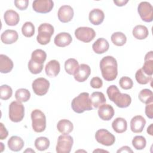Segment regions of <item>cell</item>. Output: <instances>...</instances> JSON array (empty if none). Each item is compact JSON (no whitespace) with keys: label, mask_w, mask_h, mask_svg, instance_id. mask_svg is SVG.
Masks as SVG:
<instances>
[{"label":"cell","mask_w":153,"mask_h":153,"mask_svg":"<svg viewBox=\"0 0 153 153\" xmlns=\"http://www.w3.org/2000/svg\"><path fill=\"white\" fill-rule=\"evenodd\" d=\"M100 69L104 79L107 81H114L118 75V64L117 60L112 56L103 57L100 62Z\"/></svg>","instance_id":"cell-1"},{"label":"cell","mask_w":153,"mask_h":153,"mask_svg":"<svg viewBox=\"0 0 153 153\" xmlns=\"http://www.w3.org/2000/svg\"><path fill=\"white\" fill-rule=\"evenodd\" d=\"M107 95L112 102L120 108H126L130 106L131 98L126 93H121L118 88L115 85H111L106 90Z\"/></svg>","instance_id":"cell-2"},{"label":"cell","mask_w":153,"mask_h":153,"mask_svg":"<svg viewBox=\"0 0 153 153\" xmlns=\"http://www.w3.org/2000/svg\"><path fill=\"white\" fill-rule=\"evenodd\" d=\"M72 110L78 114H81L85 111L93 109V106L88 93L82 92L75 97L71 102Z\"/></svg>","instance_id":"cell-3"},{"label":"cell","mask_w":153,"mask_h":153,"mask_svg":"<svg viewBox=\"0 0 153 153\" xmlns=\"http://www.w3.org/2000/svg\"><path fill=\"white\" fill-rule=\"evenodd\" d=\"M36 36L37 42L41 45H47L51 40V37L54 32V27L50 23H42L38 29Z\"/></svg>","instance_id":"cell-4"},{"label":"cell","mask_w":153,"mask_h":153,"mask_svg":"<svg viewBox=\"0 0 153 153\" xmlns=\"http://www.w3.org/2000/svg\"><path fill=\"white\" fill-rule=\"evenodd\" d=\"M32 127L36 133L44 131L46 128V117L39 109H34L31 112Z\"/></svg>","instance_id":"cell-5"},{"label":"cell","mask_w":153,"mask_h":153,"mask_svg":"<svg viewBox=\"0 0 153 153\" xmlns=\"http://www.w3.org/2000/svg\"><path fill=\"white\" fill-rule=\"evenodd\" d=\"M9 118L14 123L22 121L25 116V107L22 102L19 101L12 102L9 106Z\"/></svg>","instance_id":"cell-6"},{"label":"cell","mask_w":153,"mask_h":153,"mask_svg":"<svg viewBox=\"0 0 153 153\" xmlns=\"http://www.w3.org/2000/svg\"><path fill=\"white\" fill-rule=\"evenodd\" d=\"M73 143V138L70 135H60L57 139L56 151L57 153H69L71 151Z\"/></svg>","instance_id":"cell-7"},{"label":"cell","mask_w":153,"mask_h":153,"mask_svg":"<svg viewBox=\"0 0 153 153\" xmlns=\"http://www.w3.org/2000/svg\"><path fill=\"white\" fill-rule=\"evenodd\" d=\"M75 36L77 39L88 43L94 38L96 32L93 28L90 27H79L75 30Z\"/></svg>","instance_id":"cell-8"},{"label":"cell","mask_w":153,"mask_h":153,"mask_svg":"<svg viewBox=\"0 0 153 153\" xmlns=\"http://www.w3.org/2000/svg\"><path fill=\"white\" fill-rule=\"evenodd\" d=\"M95 139L98 143L107 146L112 145L115 142L114 135L104 128L99 129L96 132Z\"/></svg>","instance_id":"cell-9"},{"label":"cell","mask_w":153,"mask_h":153,"mask_svg":"<svg viewBox=\"0 0 153 153\" xmlns=\"http://www.w3.org/2000/svg\"><path fill=\"white\" fill-rule=\"evenodd\" d=\"M137 12L141 19L145 22H151L153 20V7L146 1L141 2L137 7Z\"/></svg>","instance_id":"cell-10"},{"label":"cell","mask_w":153,"mask_h":153,"mask_svg":"<svg viewBox=\"0 0 153 153\" xmlns=\"http://www.w3.org/2000/svg\"><path fill=\"white\" fill-rule=\"evenodd\" d=\"M32 87L33 92L36 95L44 96L48 92L50 87V82L45 78H38L33 81Z\"/></svg>","instance_id":"cell-11"},{"label":"cell","mask_w":153,"mask_h":153,"mask_svg":"<svg viewBox=\"0 0 153 153\" xmlns=\"http://www.w3.org/2000/svg\"><path fill=\"white\" fill-rule=\"evenodd\" d=\"M54 7V2L51 0H35L32 3V8L38 13H48Z\"/></svg>","instance_id":"cell-12"},{"label":"cell","mask_w":153,"mask_h":153,"mask_svg":"<svg viewBox=\"0 0 153 153\" xmlns=\"http://www.w3.org/2000/svg\"><path fill=\"white\" fill-rule=\"evenodd\" d=\"M74 10L68 5L61 6L57 13L59 20L62 23H68L72 20L74 17Z\"/></svg>","instance_id":"cell-13"},{"label":"cell","mask_w":153,"mask_h":153,"mask_svg":"<svg viewBox=\"0 0 153 153\" xmlns=\"http://www.w3.org/2000/svg\"><path fill=\"white\" fill-rule=\"evenodd\" d=\"M90 74V67L87 64H81L74 75V79L79 82H82L88 79Z\"/></svg>","instance_id":"cell-14"},{"label":"cell","mask_w":153,"mask_h":153,"mask_svg":"<svg viewBox=\"0 0 153 153\" xmlns=\"http://www.w3.org/2000/svg\"><path fill=\"white\" fill-rule=\"evenodd\" d=\"M146 124L145 119L141 115L133 117L130 121V129L135 133H141Z\"/></svg>","instance_id":"cell-15"},{"label":"cell","mask_w":153,"mask_h":153,"mask_svg":"<svg viewBox=\"0 0 153 153\" xmlns=\"http://www.w3.org/2000/svg\"><path fill=\"white\" fill-rule=\"evenodd\" d=\"M114 112L113 107L109 104L104 103L99 107L98 115L103 121L111 120L114 115Z\"/></svg>","instance_id":"cell-16"},{"label":"cell","mask_w":153,"mask_h":153,"mask_svg":"<svg viewBox=\"0 0 153 153\" xmlns=\"http://www.w3.org/2000/svg\"><path fill=\"white\" fill-rule=\"evenodd\" d=\"M72 41L71 35L68 32H60L54 38V42L59 47H65L69 45Z\"/></svg>","instance_id":"cell-17"},{"label":"cell","mask_w":153,"mask_h":153,"mask_svg":"<svg viewBox=\"0 0 153 153\" xmlns=\"http://www.w3.org/2000/svg\"><path fill=\"white\" fill-rule=\"evenodd\" d=\"M105 14L103 11L99 8H94L89 13L88 19L90 22L94 25H99L104 20Z\"/></svg>","instance_id":"cell-18"},{"label":"cell","mask_w":153,"mask_h":153,"mask_svg":"<svg viewBox=\"0 0 153 153\" xmlns=\"http://www.w3.org/2000/svg\"><path fill=\"white\" fill-rule=\"evenodd\" d=\"M60 71V65L56 60H51L48 62L45 67V71L47 76L53 78L57 76Z\"/></svg>","instance_id":"cell-19"},{"label":"cell","mask_w":153,"mask_h":153,"mask_svg":"<svg viewBox=\"0 0 153 153\" xmlns=\"http://www.w3.org/2000/svg\"><path fill=\"white\" fill-rule=\"evenodd\" d=\"M19 38L17 31L12 29H7L2 32L1 35V41L5 44H11L17 41Z\"/></svg>","instance_id":"cell-20"},{"label":"cell","mask_w":153,"mask_h":153,"mask_svg":"<svg viewBox=\"0 0 153 153\" xmlns=\"http://www.w3.org/2000/svg\"><path fill=\"white\" fill-rule=\"evenodd\" d=\"M4 19L7 25L14 26L19 23L20 21V16L16 11L13 10H8L4 14Z\"/></svg>","instance_id":"cell-21"},{"label":"cell","mask_w":153,"mask_h":153,"mask_svg":"<svg viewBox=\"0 0 153 153\" xmlns=\"http://www.w3.org/2000/svg\"><path fill=\"white\" fill-rule=\"evenodd\" d=\"M143 72L149 76L153 74V51L148 52L144 59V64L142 68Z\"/></svg>","instance_id":"cell-22"},{"label":"cell","mask_w":153,"mask_h":153,"mask_svg":"<svg viewBox=\"0 0 153 153\" xmlns=\"http://www.w3.org/2000/svg\"><path fill=\"white\" fill-rule=\"evenodd\" d=\"M109 47V42L103 38L97 39L92 45L93 50L96 54H103L105 53L108 50Z\"/></svg>","instance_id":"cell-23"},{"label":"cell","mask_w":153,"mask_h":153,"mask_svg":"<svg viewBox=\"0 0 153 153\" xmlns=\"http://www.w3.org/2000/svg\"><path fill=\"white\" fill-rule=\"evenodd\" d=\"M14 64L11 59L7 56L1 54L0 55V72L2 74H7L11 71Z\"/></svg>","instance_id":"cell-24"},{"label":"cell","mask_w":153,"mask_h":153,"mask_svg":"<svg viewBox=\"0 0 153 153\" xmlns=\"http://www.w3.org/2000/svg\"><path fill=\"white\" fill-rule=\"evenodd\" d=\"M7 144L10 150L14 152H18L22 149L25 143L20 137L13 136L8 139Z\"/></svg>","instance_id":"cell-25"},{"label":"cell","mask_w":153,"mask_h":153,"mask_svg":"<svg viewBox=\"0 0 153 153\" xmlns=\"http://www.w3.org/2000/svg\"><path fill=\"white\" fill-rule=\"evenodd\" d=\"M57 128L58 131L63 134H68L74 129L72 123L66 119L60 120L57 124Z\"/></svg>","instance_id":"cell-26"},{"label":"cell","mask_w":153,"mask_h":153,"mask_svg":"<svg viewBox=\"0 0 153 153\" xmlns=\"http://www.w3.org/2000/svg\"><path fill=\"white\" fill-rule=\"evenodd\" d=\"M112 127L117 133H124L127 128V121L124 118H116L112 123Z\"/></svg>","instance_id":"cell-27"},{"label":"cell","mask_w":153,"mask_h":153,"mask_svg":"<svg viewBox=\"0 0 153 153\" xmlns=\"http://www.w3.org/2000/svg\"><path fill=\"white\" fill-rule=\"evenodd\" d=\"M92 106L95 108H99L102 105L106 103V98L104 94L100 91L93 92L90 97Z\"/></svg>","instance_id":"cell-28"},{"label":"cell","mask_w":153,"mask_h":153,"mask_svg":"<svg viewBox=\"0 0 153 153\" xmlns=\"http://www.w3.org/2000/svg\"><path fill=\"white\" fill-rule=\"evenodd\" d=\"M132 33L136 39L142 40L147 38L149 35V31L145 26L139 25L133 29Z\"/></svg>","instance_id":"cell-29"},{"label":"cell","mask_w":153,"mask_h":153,"mask_svg":"<svg viewBox=\"0 0 153 153\" xmlns=\"http://www.w3.org/2000/svg\"><path fill=\"white\" fill-rule=\"evenodd\" d=\"M79 66L78 61L74 58L68 59L65 62V71L69 75H74Z\"/></svg>","instance_id":"cell-30"},{"label":"cell","mask_w":153,"mask_h":153,"mask_svg":"<svg viewBox=\"0 0 153 153\" xmlns=\"http://www.w3.org/2000/svg\"><path fill=\"white\" fill-rule=\"evenodd\" d=\"M112 43L117 46H123L127 41V38L124 33L121 32H116L112 33L111 36Z\"/></svg>","instance_id":"cell-31"},{"label":"cell","mask_w":153,"mask_h":153,"mask_svg":"<svg viewBox=\"0 0 153 153\" xmlns=\"http://www.w3.org/2000/svg\"><path fill=\"white\" fill-rule=\"evenodd\" d=\"M138 97L140 102L145 104H148L153 102L152 91L148 88L142 89L139 92Z\"/></svg>","instance_id":"cell-32"},{"label":"cell","mask_w":153,"mask_h":153,"mask_svg":"<svg viewBox=\"0 0 153 153\" xmlns=\"http://www.w3.org/2000/svg\"><path fill=\"white\" fill-rule=\"evenodd\" d=\"M50 140L46 137H37L34 142L35 148L40 151H44L47 149L50 146Z\"/></svg>","instance_id":"cell-33"},{"label":"cell","mask_w":153,"mask_h":153,"mask_svg":"<svg viewBox=\"0 0 153 153\" xmlns=\"http://www.w3.org/2000/svg\"><path fill=\"white\" fill-rule=\"evenodd\" d=\"M46 58V53L41 49H36L34 50L31 54V60L41 64H44V62L45 61Z\"/></svg>","instance_id":"cell-34"},{"label":"cell","mask_w":153,"mask_h":153,"mask_svg":"<svg viewBox=\"0 0 153 153\" xmlns=\"http://www.w3.org/2000/svg\"><path fill=\"white\" fill-rule=\"evenodd\" d=\"M16 100L20 102H26L30 97V91L26 88H19L15 93Z\"/></svg>","instance_id":"cell-35"},{"label":"cell","mask_w":153,"mask_h":153,"mask_svg":"<svg viewBox=\"0 0 153 153\" xmlns=\"http://www.w3.org/2000/svg\"><path fill=\"white\" fill-rule=\"evenodd\" d=\"M135 78L136 81L142 85H145L149 82L152 79V76L146 75L142 68L138 69L135 74Z\"/></svg>","instance_id":"cell-36"},{"label":"cell","mask_w":153,"mask_h":153,"mask_svg":"<svg viewBox=\"0 0 153 153\" xmlns=\"http://www.w3.org/2000/svg\"><path fill=\"white\" fill-rule=\"evenodd\" d=\"M132 145L137 150L143 149L146 145V140L142 136H136L132 140Z\"/></svg>","instance_id":"cell-37"},{"label":"cell","mask_w":153,"mask_h":153,"mask_svg":"<svg viewBox=\"0 0 153 153\" xmlns=\"http://www.w3.org/2000/svg\"><path fill=\"white\" fill-rule=\"evenodd\" d=\"M22 32L23 35L27 38L32 36L35 33V26L30 22H25L22 27Z\"/></svg>","instance_id":"cell-38"},{"label":"cell","mask_w":153,"mask_h":153,"mask_svg":"<svg viewBox=\"0 0 153 153\" xmlns=\"http://www.w3.org/2000/svg\"><path fill=\"white\" fill-rule=\"evenodd\" d=\"M13 94V90L11 87L8 85L4 84L0 87V97L2 100H7L9 99Z\"/></svg>","instance_id":"cell-39"},{"label":"cell","mask_w":153,"mask_h":153,"mask_svg":"<svg viewBox=\"0 0 153 153\" xmlns=\"http://www.w3.org/2000/svg\"><path fill=\"white\" fill-rule=\"evenodd\" d=\"M43 64L35 62L31 59L28 62V69L33 74H38L41 73L43 69Z\"/></svg>","instance_id":"cell-40"},{"label":"cell","mask_w":153,"mask_h":153,"mask_svg":"<svg viewBox=\"0 0 153 153\" xmlns=\"http://www.w3.org/2000/svg\"><path fill=\"white\" fill-rule=\"evenodd\" d=\"M119 84L123 89L129 90L133 87V82L130 77L123 76L119 81Z\"/></svg>","instance_id":"cell-41"},{"label":"cell","mask_w":153,"mask_h":153,"mask_svg":"<svg viewBox=\"0 0 153 153\" xmlns=\"http://www.w3.org/2000/svg\"><path fill=\"white\" fill-rule=\"evenodd\" d=\"M90 84V86L93 88H100L103 85V81L100 78L95 76L91 78Z\"/></svg>","instance_id":"cell-42"},{"label":"cell","mask_w":153,"mask_h":153,"mask_svg":"<svg viewBox=\"0 0 153 153\" xmlns=\"http://www.w3.org/2000/svg\"><path fill=\"white\" fill-rule=\"evenodd\" d=\"M15 6L20 10H26L29 4L28 0H16L14 1Z\"/></svg>","instance_id":"cell-43"},{"label":"cell","mask_w":153,"mask_h":153,"mask_svg":"<svg viewBox=\"0 0 153 153\" xmlns=\"http://www.w3.org/2000/svg\"><path fill=\"white\" fill-rule=\"evenodd\" d=\"M145 106V114L150 119L153 118V103L151 102L148 104H146Z\"/></svg>","instance_id":"cell-44"},{"label":"cell","mask_w":153,"mask_h":153,"mask_svg":"<svg viewBox=\"0 0 153 153\" xmlns=\"http://www.w3.org/2000/svg\"><path fill=\"white\" fill-rule=\"evenodd\" d=\"M1 125V129H0V139L1 140H4L5 138H7V137L8 135V132L7 131V130L6 129L5 127L4 126V124L1 123H0Z\"/></svg>","instance_id":"cell-45"},{"label":"cell","mask_w":153,"mask_h":153,"mask_svg":"<svg viewBox=\"0 0 153 153\" xmlns=\"http://www.w3.org/2000/svg\"><path fill=\"white\" fill-rule=\"evenodd\" d=\"M133 150L131 149V148L128 146H124L123 147H121L120 149H119L118 150H117V152L119 153V152H133Z\"/></svg>","instance_id":"cell-46"},{"label":"cell","mask_w":153,"mask_h":153,"mask_svg":"<svg viewBox=\"0 0 153 153\" xmlns=\"http://www.w3.org/2000/svg\"><path fill=\"white\" fill-rule=\"evenodd\" d=\"M128 2V0H117V1H114V3L118 7H122L125 5L127 2Z\"/></svg>","instance_id":"cell-47"},{"label":"cell","mask_w":153,"mask_h":153,"mask_svg":"<svg viewBox=\"0 0 153 153\" xmlns=\"http://www.w3.org/2000/svg\"><path fill=\"white\" fill-rule=\"evenodd\" d=\"M147 133L151 136L153 135V124H151L147 128Z\"/></svg>","instance_id":"cell-48"},{"label":"cell","mask_w":153,"mask_h":153,"mask_svg":"<svg viewBox=\"0 0 153 153\" xmlns=\"http://www.w3.org/2000/svg\"><path fill=\"white\" fill-rule=\"evenodd\" d=\"M98 151H103V152H108V151H105V150H102V149H95L94 151H93V152H98Z\"/></svg>","instance_id":"cell-49"},{"label":"cell","mask_w":153,"mask_h":153,"mask_svg":"<svg viewBox=\"0 0 153 153\" xmlns=\"http://www.w3.org/2000/svg\"><path fill=\"white\" fill-rule=\"evenodd\" d=\"M27 151H29V152H30V151H32V152H35V151H33V150L31 149L30 148H29V149H26V151H25V152H27Z\"/></svg>","instance_id":"cell-50"},{"label":"cell","mask_w":153,"mask_h":153,"mask_svg":"<svg viewBox=\"0 0 153 153\" xmlns=\"http://www.w3.org/2000/svg\"><path fill=\"white\" fill-rule=\"evenodd\" d=\"M1 143V145H2V148H1V152H2L3 151V150H4V147H3V143H2V142H1L0 143Z\"/></svg>","instance_id":"cell-51"}]
</instances>
